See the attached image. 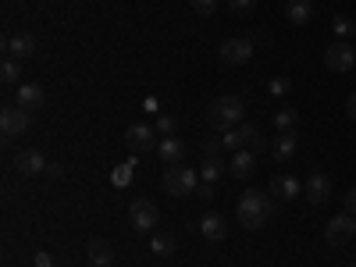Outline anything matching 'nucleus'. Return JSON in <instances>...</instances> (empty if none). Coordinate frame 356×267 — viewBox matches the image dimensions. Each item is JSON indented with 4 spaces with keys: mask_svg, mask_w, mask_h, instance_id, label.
Listing matches in <instances>:
<instances>
[{
    "mask_svg": "<svg viewBox=\"0 0 356 267\" xmlns=\"http://www.w3.org/2000/svg\"><path fill=\"white\" fill-rule=\"evenodd\" d=\"M324 65H328L332 72H353V65H356V47H349V43H332L328 50H324Z\"/></svg>",
    "mask_w": 356,
    "mask_h": 267,
    "instance_id": "nucleus-8",
    "label": "nucleus"
},
{
    "mask_svg": "<svg viewBox=\"0 0 356 267\" xmlns=\"http://www.w3.org/2000/svg\"><path fill=\"white\" fill-rule=\"evenodd\" d=\"M189 4H193V11H196V15H203V18L218 11V0H189Z\"/></svg>",
    "mask_w": 356,
    "mask_h": 267,
    "instance_id": "nucleus-27",
    "label": "nucleus"
},
{
    "mask_svg": "<svg viewBox=\"0 0 356 267\" xmlns=\"http://www.w3.org/2000/svg\"><path fill=\"white\" fill-rule=\"evenodd\" d=\"M296 125H300V114H296L292 107H282V111L275 114V129H278V132H296Z\"/></svg>",
    "mask_w": 356,
    "mask_h": 267,
    "instance_id": "nucleus-22",
    "label": "nucleus"
},
{
    "mask_svg": "<svg viewBox=\"0 0 356 267\" xmlns=\"http://www.w3.org/2000/svg\"><path fill=\"white\" fill-rule=\"evenodd\" d=\"M150 250L157 253V257H171L175 253V235H154V243H150Z\"/></svg>",
    "mask_w": 356,
    "mask_h": 267,
    "instance_id": "nucleus-25",
    "label": "nucleus"
},
{
    "mask_svg": "<svg viewBox=\"0 0 356 267\" xmlns=\"http://www.w3.org/2000/svg\"><path fill=\"white\" fill-rule=\"evenodd\" d=\"M0 132H4V139L11 143L15 136H25L29 132V111L25 107H4L0 111Z\"/></svg>",
    "mask_w": 356,
    "mask_h": 267,
    "instance_id": "nucleus-7",
    "label": "nucleus"
},
{
    "mask_svg": "<svg viewBox=\"0 0 356 267\" xmlns=\"http://www.w3.org/2000/svg\"><path fill=\"white\" fill-rule=\"evenodd\" d=\"M200 232H203V239H211V243H221L225 235H228V221L221 218V214H203L200 218Z\"/></svg>",
    "mask_w": 356,
    "mask_h": 267,
    "instance_id": "nucleus-16",
    "label": "nucleus"
},
{
    "mask_svg": "<svg viewBox=\"0 0 356 267\" xmlns=\"http://www.w3.org/2000/svg\"><path fill=\"white\" fill-rule=\"evenodd\" d=\"M218 57H221L225 65H232V68H239V65H250V57H253V40H246V36L225 40V43L218 47Z\"/></svg>",
    "mask_w": 356,
    "mask_h": 267,
    "instance_id": "nucleus-4",
    "label": "nucleus"
},
{
    "mask_svg": "<svg viewBox=\"0 0 356 267\" xmlns=\"http://www.w3.org/2000/svg\"><path fill=\"white\" fill-rule=\"evenodd\" d=\"M267 89H271L275 97H282V93H289V89H292V82L289 79H271V86H267Z\"/></svg>",
    "mask_w": 356,
    "mask_h": 267,
    "instance_id": "nucleus-30",
    "label": "nucleus"
},
{
    "mask_svg": "<svg viewBox=\"0 0 356 267\" xmlns=\"http://www.w3.org/2000/svg\"><path fill=\"white\" fill-rule=\"evenodd\" d=\"M175 129H178V122L171 114H161L157 118V136H175Z\"/></svg>",
    "mask_w": 356,
    "mask_h": 267,
    "instance_id": "nucleus-26",
    "label": "nucleus"
},
{
    "mask_svg": "<svg viewBox=\"0 0 356 267\" xmlns=\"http://www.w3.org/2000/svg\"><path fill=\"white\" fill-rule=\"evenodd\" d=\"M346 214H353V218H356V189H353V193H346Z\"/></svg>",
    "mask_w": 356,
    "mask_h": 267,
    "instance_id": "nucleus-34",
    "label": "nucleus"
},
{
    "mask_svg": "<svg viewBox=\"0 0 356 267\" xmlns=\"http://www.w3.org/2000/svg\"><path fill=\"white\" fill-rule=\"evenodd\" d=\"M228 171H232L235 178H250V175L257 171V154H253V150H239V154H232Z\"/></svg>",
    "mask_w": 356,
    "mask_h": 267,
    "instance_id": "nucleus-19",
    "label": "nucleus"
},
{
    "mask_svg": "<svg viewBox=\"0 0 356 267\" xmlns=\"http://www.w3.org/2000/svg\"><path fill=\"white\" fill-rule=\"evenodd\" d=\"M296 146H300V132H278L275 146H271V154L278 164H289L296 157Z\"/></svg>",
    "mask_w": 356,
    "mask_h": 267,
    "instance_id": "nucleus-15",
    "label": "nucleus"
},
{
    "mask_svg": "<svg viewBox=\"0 0 356 267\" xmlns=\"http://www.w3.org/2000/svg\"><path fill=\"white\" fill-rule=\"evenodd\" d=\"M154 136H157V129H150V125H132L125 132V146L132 154H146V150H154Z\"/></svg>",
    "mask_w": 356,
    "mask_h": 267,
    "instance_id": "nucleus-11",
    "label": "nucleus"
},
{
    "mask_svg": "<svg viewBox=\"0 0 356 267\" xmlns=\"http://www.w3.org/2000/svg\"><path fill=\"white\" fill-rule=\"evenodd\" d=\"M15 168H18L22 175H40V171H47V157H43L40 150H22V154L15 157Z\"/></svg>",
    "mask_w": 356,
    "mask_h": 267,
    "instance_id": "nucleus-18",
    "label": "nucleus"
},
{
    "mask_svg": "<svg viewBox=\"0 0 356 267\" xmlns=\"http://www.w3.org/2000/svg\"><path fill=\"white\" fill-rule=\"evenodd\" d=\"M235 214H239V225L246 228V232H257V228H264L267 221H271V214H275V196H271V189H246L243 196H239V207H235Z\"/></svg>",
    "mask_w": 356,
    "mask_h": 267,
    "instance_id": "nucleus-1",
    "label": "nucleus"
},
{
    "mask_svg": "<svg viewBox=\"0 0 356 267\" xmlns=\"http://www.w3.org/2000/svg\"><path fill=\"white\" fill-rule=\"evenodd\" d=\"M303 196H307L310 203H317V207H321V203H328V196H332V178H328V175H321V171L310 175L307 182H303Z\"/></svg>",
    "mask_w": 356,
    "mask_h": 267,
    "instance_id": "nucleus-10",
    "label": "nucleus"
},
{
    "mask_svg": "<svg viewBox=\"0 0 356 267\" xmlns=\"http://www.w3.org/2000/svg\"><path fill=\"white\" fill-rule=\"evenodd\" d=\"M243 114H246V107H243L239 97H218V100H211V107H207V118H211V125L218 132H228L235 125H243Z\"/></svg>",
    "mask_w": 356,
    "mask_h": 267,
    "instance_id": "nucleus-2",
    "label": "nucleus"
},
{
    "mask_svg": "<svg viewBox=\"0 0 356 267\" xmlns=\"http://www.w3.org/2000/svg\"><path fill=\"white\" fill-rule=\"evenodd\" d=\"M228 8H232L235 15H250V11L257 8V0H228Z\"/></svg>",
    "mask_w": 356,
    "mask_h": 267,
    "instance_id": "nucleus-29",
    "label": "nucleus"
},
{
    "mask_svg": "<svg viewBox=\"0 0 356 267\" xmlns=\"http://www.w3.org/2000/svg\"><path fill=\"white\" fill-rule=\"evenodd\" d=\"M221 161L218 157H203V168H200V178H203V182H218V178H221Z\"/></svg>",
    "mask_w": 356,
    "mask_h": 267,
    "instance_id": "nucleus-24",
    "label": "nucleus"
},
{
    "mask_svg": "<svg viewBox=\"0 0 356 267\" xmlns=\"http://www.w3.org/2000/svg\"><path fill=\"white\" fill-rule=\"evenodd\" d=\"M196 186H200V175L186 164H171L164 171V193H171V196H189V193H196Z\"/></svg>",
    "mask_w": 356,
    "mask_h": 267,
    "instance_id": "nucleus-3",
    "label": "nucleus"
},
{
    "mask_svg": "<svg viewBox=\"0 0 356 267\" xmlns=\"http://www.w3.org/2000/svg\"><path fill=\"white\" fill-rule=\"evenodd\" d=\"M0 79H4V82H18V79H22V68H18L15 61H4V68H0Z\"/></svg>",
    "mask_w": 356,
    "mask_h": 267,
    "instance_id": "nucleus-28",
    "label": "nucleus"
},
{
    "mask_svg": "<svg viewBox=\"0 0 356 267\" xmlns=\"http://www.w3.org/2000/svg\"><path fill=\"white\" fill-rule=\"evenodd\" d=\"M196 196H200V200H214V182H203V178H200Z\"/></svg>",
    "mask_w": 356,
    "mask_h": 267,
    "instance_id": "nucleus-32",
    "label": "nucleus"
},
{
    "mask_svg": "<svg viewBox=\"0 0 356 267\" xmlns=\"http://www.w3.org/2000/svg\"><path fill=\"white\" fill-rule=\"evenodd\" d=\"M289 22L292 25H307L310 18H314V4H310V0H289Z\"/></svg>",
    "mask_w": 356,
    "mask_h": 267,
    "instance_id": "nucleus-21",
    "label": "nucleus"
},
{
    "mask_svg": "<svg viewBox=\"0 0 356 267\" xmlns=\"http://www.w3.org/2000/svg\"><path fill=\"white\" fill-rule=\"evenodd\" d=\"M346 114L356 122V93H349V100H346Z\"/></svg>",
    "mask_w": 356,
    "mask_h": 267,
    "instance_id": "nucleus-35",
    "label": "nucleus"
},
{
    "mask_svg": "<svg viewBox=\"0 0 356 267\" xmlns=\"http://www.w3.org/2000/svg\"><path fill=\"white\" fill-rule=\"evenodd\" d=\"M132 171H136V157H132V161H125V164H118V168L111 171V182H114L118 189H125V186L132 182Z\"/></svg>",
    "mask_w": 356,
    "mask_h": 267,
    "instance_id": "nucleus-23",
    "label": "nucleus"
},
{
    "mask_svg": "<svg viewBox=\"0 0 356 267\" xmlns=\"http://www.w3.org/2000/svg\"><path fill=\"white\" fill-rule=\"evenodd\" d=\"M353 235H356V218H353V214H339V218L328 221V228H324V239H328L335 250L349 246Z\"/></svg>",
    "mask_w": 356,
    "mask_h": 267,
    "instance_id": "nucleus-5",
    "label": "nucleus"
},
{
    "mask_svg": "<svg viewBox=\"0 0 356 267\" xmlns=\"http://www.w3.org/2000/svg\"><path fill=\"white\" fill-rule=\"evenodd\" d=\"M257 136H260V132H257L253 125H235V129H228V132L221 136V143H225V150L239 154V150H250Z\"/></svg>",
    "mask_w": 356,
    "mask_h": 267,
    "instance_id": "nucleus-9",
    "label": "nucleus"
},
{
    "mask_svg": "<svg viewBox=\"0 0 356 267\" xmlns=\"http://www.w3.org/2000/svg\"><path fill=\"white\" fill-rule=\"evenodd\" d=\"M271 196L278 200H296V196H303V182L296 175H275L271 178Z\"/></svg>",
    "mask_w": 356,
    "mask_h": 267,
    "instance_id": "nucleus-12",
    "label": "nucleus"
},
{
    "mask_svg": "<svg viewBox=\"0 0 356 267\" xmlns=\"http://www.w3.org/2000/svg\"><path fill=\"white\" fill-rule=\"evenodd\" d=\"M33 267H57V264H54L50 253H36V264H33Z\"/></svg>",
    "mask_w": 356,
    "mask_h": 267,
    "instance_id": "nucleus-33",
    "label": "nucleus"
},
{
    "mask_svg": "<svg viewBox=\"0 0 356 267\" xmlns=\"http://www.w3.org/2000/svg\"><path fill=\"white\" fill-rule=\"evenodd\" d=\"M89 264L93 267H111L114 264V250H111V243L107 239H89Z\"/></svg>",
    "mask_w": 356,
    "mask_h": 267,
    "instance_id": "nucleus-20",
    "label": "nucleus"
},
{
    "mask_svg": "<svg viewBox=\"0 0 356 267\" xmlns=\"http://www.w3.org/2000/svg\"><path fill=\"white\" fill-rule=\"evenodd\" d=\"M43 104H47V89H43L40 82H22V86H18V107L36 111V107H43Z\"/></svg>",
    "mask_w": 356,
    "mask_h": 267,
    "instance_id": "nucleus-13",
    "label": "nucleus"
},
{
    "mask_svg": "<svg viewBox=\"0 0 356 267\" xmlns=\"http://www.w3.org/2000/svg\"><path fill=\"white\" fill-rule=\"evenodd\" d=\"M8 54L11 57H33L36 54V36L33 33H15V36H8Z\"/></svg>",
    "mask_w": 356,
    "mask_h": 267,
    "instance_id": "nucleus-17",
    "label": "nucleus"
},
{
    "mask_svg": "<svg viewBox=\"0 0 356 267\" xmlns=\"http://www.w3.org/2000/svg\"><path fill=\"white\" fill-rule=\"evenodd\" d=\"M335 33H342V36L353 33V18H349V15H339V18H335Z\"/></svg>",
    "mask_w": 356,
    "mask_h": 267,
    "instance_id": "nucleus-31",
    "label": "nucleus"
},
{
    "mask_svg": "<svg viewBox=\"0 0 356 267\" xmlns=\"http://www.w3.org/2000/svg\"><path fill=\"white\" fill-rule=\"evenodd\" d=\"M157 154H161V161L164 164H182L186 161V154H189V146L178 139V136H164L161 139V146H157Z\"/></svg>",
    "mask_w": 356,
    "mask_h": 267,
    "instance_id": "nucleus-14",
    "label": "nucleus"
},
{
    "mask_svg": "<svg viewBox=\"0 0 356 267\" xmlns=\"http://www.w3.org/2000/svg\"><path fill=\"white\" fill-rule=\"evenodd\" d=\"M129 218H132L136 232H154L157 221H161V211H157V203H154V200H132Z\"/></svg>",
    "mask_w": 356,
    "mask_h": 267,
    "instance_id": "nucleus-6",
    "label": "nucleus"
}]
</instances>
